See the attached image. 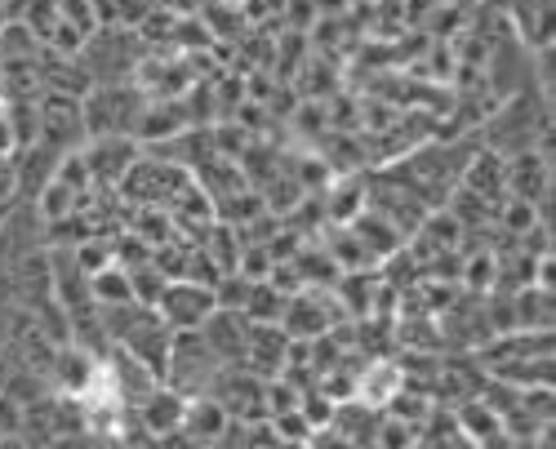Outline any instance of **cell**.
Wrapping results in <instances>:
<instances>
[{
  "instance_id": "obj_1",
  "label": "cell",
  "mask_w": 556,
  "mask_h": 449,
  "mask_svg": "<svg viewBox=\"0 0 556 449\" xmlns=\"http://www.w3.org/2000/svg\"><path fill=\"white\" fill-rule=\"evenodd\" d=\"M214 290L210 285H192V281H169L161 303L152 307L156 317L174 330V334H197L205 321H210V311H214Z\"/></svg>"
},
{
  "instance_id": "obj_2",
  "label": "cell",
  "mask_w": 556,
  "mask_h": 449,
  "mask_svg": "<svg viewBox=\"0 0 556 449\" xmlns=\"http://www.w3.org/2000/svg\"><path fill=\"white\" fill-rule=\"evenodd\" d=\"M205 338V347L218 356V365L227 361H245V347H250V321L241 317V311H231V307H214L210 311V321L197 330Z\"/></svg>"
},
{
  "instance_id": "obj_3",
  "label": "cell",
  "mask_w": 556,
  "mask_h": 449,
  "mask_svg": "<svg viewBox=\"0 0 556 449\" xmlns=\"http://www.w3.org/2000/svg\"><path fill=\"white\" fill-rule=\"evenodd\" d=\"M339 321V311H330V303H326V294H294L290 303H286V317H281V330L299 343H307V338H320L330 325Z\"/></svg>"
},
{
  "instance_id": "obj_4",
  "label": "cell",
  "mask_w": 556,
  "mask_h": 449,
  "mask_svg": "<svg viewBox=\"0 0 556 449\" xmlns=\"http://www.w3.org/2000/svg\"><path fill=\"white\" fill-rule=\"evenodd\" d=\"M290 361V334L281 325H250V347H245V365L263 379H276Z\"/></svg>"
},
{
  "instance_id": "obj_5",
  "label": "cell",
  "mask_w": 556,
  "mask_h": 449,
  "mask_svg": "<svg viewBox=\"0 0 556 449\" xmlns=\"http://www.w3.org/2000/svg\"><path fill=\"white\" fill-rule=\"evenodd\" d=\"M85 165H89V178H99V183H121L129 174V165L138 161V147L134 143H121V139H99L89 152H80Z\"/></svg>"
},
{
  "instance_id": "obj_6",
  "label": "cell",
  "mask_w": 556,
  "mask_h": 449,
  "mask_svg": "<svg viewBox=\"0 0 556 449\" xmlns=\"http://www.w3.org/2000/svg\"><path fill=\"white\" fill-rule=\"evenodd\" d=\"M143 406V427L156 432V436H169V432H182V414H188V400L169 387H156L152 396L138 400Z\"/></svg>"
},
{
  "instance_id": "obj_7",
  "label": "cell",
  "mask_w": 556,
  "mask_h": 449,
  "mask_svg": "<svg viewBox=\"0 0 556 449\" xmlns=\"http://www.w3.org/2000/svg\"><path fill=\"white\" fill-rule=\"evenodd\" d=\"M513 325H517V330H530V334L552 330V294L539 290V285L517 290V294H513Z\"/></svg>"
},
{
  "instance_id": "obj_8",
  "label": "cell",
  "mask_w": 556,
  "mask_h": 449,
  "mask_svg": "<svg viewBox=\"0 0 556 449\" xmlns=\"http://www.w3.org/2000/svg\"><path fill=\"white\" fill-rule=\"evenodd\" d=\"M286 303H290V294H281V290H271L267 281H258V285L250 290L245 307H241V317H245L250 325H281Z\"/></svg>"
},
{
  "instance_id": "obj_9",
  "label": "cell",
  "mask_w": 556,
  "mask_h": 449,
  "mask_svg": "<svg viewBox=\"0 0 556 449\" xmlns=\"http://www.w3.org/2000/svg\"><path fill=\"white\" fill-rule=\"evenodd\" d=\"M182 427H188L192 436H223L227 432V410L218 406L214 396H197L192 406H188V414H182Z\"/></svg>"
},
{
  "instance_id": "obj_10",
  "label": "cell",
  "mask_w": 556,
  "mask_h": 449,
  "mask_svg": "<svg viewBox=\"0 0 556 449\" xmlns=\"http://www.w3.org/2000/svg\"><path fill=\"white\" fill-rule=\"evenodd\" d=\"M458 427L468 432V436H477V440H485V436H494L503 427V419L490 410V400H468L463 414H458Z\"/></svg>"
},
{
  "instance_id": "obj_11",
  "label": "cell",
  "mask_w": 556,
  "mask_h": 449,
  "mask_svg": "<svg viewBox=\"0 0 556 449\" xmlns=\"http://www.w3.org/2000/svg\"><path fill=\"white\" fill-rule=\"evenodd\" d=\"M14 192H18V165H14V156H0V214L10 209Z\"/></svg>"
},
{
  "instance_id": "obj_12",
  "label": "cell",
  "mask_w": 556,
  "mask_h": 449,
  "mask_svg": "<svg viewBox=\"0 0 556 449\" xmlns=\"http://www.w3.org/2000/svg\"><path fill=\"white\" fill-rule=\"evenodd\" d=\"M63 374H67V387L80 392V387H89V374H94V365L80 361L76 351H67V356H63Z\"/></svg>"
},
{
  "instance_id": "obj_13",
  "label": "cell",
  "mask_w": 556,
  "mask_h": 449,
  "mask_svg": "<svg viewBox=\"0 0 556 449\" xmlns=\"http://www.w3.org/2000/svg\"><path fill=\"white\" fill-rule=\"evenodd\" d=\"M490 272H494V258H490V254H481V258H477V262H468V285H472V290H477V285H481V290H485V285H490V281H494V277H490Z\"/></svg>"
},
{
  "instance_id": "obj_14",
  "label": "cell",
  "mask_w": 556,
  "mask_h": 449,
  "mask_svg": "<svg viewBox=\"0 0 556 449\" xmlns=\"http://www.w3.org/2000/svg\"><path fill=\"white\" fill-rule=\"evenodd\" d=\"M218 5H231V10H245L250 0H218Z\"/></svg>"
},
{
  "instance_id": "obj_15",
  "label": "cell",
  "mask_w": 556,
  "mask_h": 449,
  "mask_svg": "<svg viewBox=\"0 0 556 449\" xmlns=\"http://www.w3.org/2000/svg\"><path fill=\"white\" fill-rule=\"evenodd\" d=\"M0 116H5V99H0Z\"/></svg>"
},
{
  "instance_id": "obj_16",
  "label": "cell",
  "mask_w": 556,
  "mask_h": 449,
  "mask_svg": "<svg viewBox=\"0 0 556 449\" xmlns=\"http://www.w3.org/2000/svg\"><path fill=\"white\" fill-rule=\"evenodd\" d=\"M0 218H5V214H0Z\"/></svg>"
}]
</instances>
